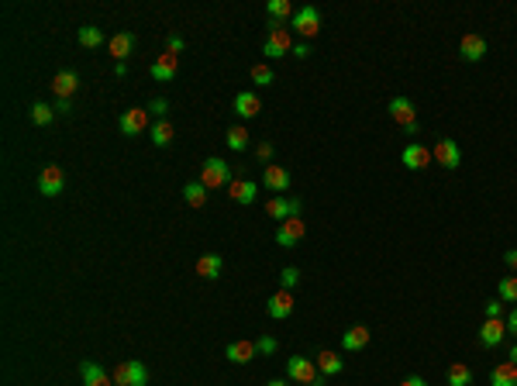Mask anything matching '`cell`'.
<instances>
[{
	"mask_svg": "<svg viewBox=\"0 0 517 386\" xmlns=\"http://www.w3.org/2000/svg\"><path fill=\"white\" fill-rule=\"evenodd\" d=\"M80 373H83V386H114V380H111L97 362H90V359L80 362Z\"/></svg>",
	"mask_w": 517,
	"mask_h": 386,
	"instance_id": "26",
	"label": "cell"
},
{
	"mask_svg": "<svg viewBox=\"0 0 517 386\" xmlns=\"http://www.w3.org/2000/svg\"><path fill=\"white\" fill-rule=\"evenodd\" d=\"M266 386H290V383H287V380H269Z\"/></svg>",
	"mask_w": 517,
	"mask_h": 386,
	"instance_id": "49",
	"label": "cell"
},
{
	"mask_svg": "<svg viewBox=\"0 0 517 386\" xmlns=\"http://www.w3.org/2000/svg\"><path fill=\"white\" fill-rule=\"evenodd\" d=\"M176 69H179V55H172V52H163L156 62H152V80H159V83H170L172 76H176Z\"/></svg>",
	"mask_w": 517,
	"mask_h": 386,
	"instance_id": "20",
	"label": "cell"
},
{
	"mask_svg": "<svg viewBox=\"0 0 517 386\" xmlns=\"http://www.w3.org/2000/svg\"><path fill=\"white\" fill-rule=\"evenodd\" d=\"M107 49H111V55H114L117 62H124L131 55V49H135V35L131 31H117L114 38L107 42Z\"/></svg>",
	"mask_w": 517,
	"mask_h": 386,
	"instance_id": "27",
	"label": "cell"
},
{
	"mask_svg": "<svg viewBox=\"0 0 517 386\" xmlns=\"http://www.w3.org/2000/svg\"><path fill=\"white\" fill-rule=\"evenodd\" d=\"M262 186L269 190V193H280V197H287L290 193V186H293V176H290L283 165H266L262 169Z\"/></svg>",
	"mask_w": 517,
	"mask_h": 386,
	"instance_id": "9",
	"label": "cell"
},
{
	"mask_svg": "<svg viewBox=\"0 0 517 386\" xmlns=\"http://www.w3.org/2000/svg\"><path fill=\"white\" fill-rule=\"evenodd\" d=\"M490 386H517V366L514 362H500L490 373Z\"/></svg>",
	"mask_w": 517,
	"mask_h": 386,
	"instance_id": "29",
	"label": "cell"
},
{
	"mask_svg": "<svg viewBox=\"0 0 517 386\" xmlns=\"http://www.w3.org/2000/svg\"><path fill=\"white\" fill-rule=\"evenodd\" d=\"M62 186H66V172H62V165L49 163L42 172H38V193H42V197H59Z\"/></svg>",
	"mask_w": 517,
	"mask_h": 386,
	"instance_id": "10",
	"label": "cell"
},
{
	"mask_svg": "<svg viewBox=\"0 0 517 386\" xmlns=\"http://www.w3.org/2000/svg\"><path fill=\"white\" fill-rule=\"evenodd\" d=\"M200 183H204L207 190H221V186H228L231 183V165L225 163V159H218V156L204 159V163H200Z\"/></svg>",
	"mask_w": 517,
	"mask_h": 386,
	"instance_id": "2",
	"label": "cell"
},
{
	"mask_svg": "<svg viewBox=\"0 0 517 386\" xmlns=\"http://www.w3.org/2000/svg\"><path fill=\"white\" fill-rule=\"evenodd\" d=\"M304 235H307V224H304L300 218H287L280 228H276V242H280V245H287V248H293Z\"/></svg>",
	"mask_w": 517,
	"mask_h": 386,
	"instance_id": "18",
	"label": "cell"
},
{
	"mask_svg": "<svg viewBox=\"0 0 517 386\" xmlns=\"http://www.w3.org/2000/svg\"><path fill=\"white\" fill-rule=\"evenodd\" d=\"M390 117L407 131V138H417V131H421L417 110H414V104H410L407 97H394V101H390Z\"/></svg>",
	"mask_w": 517,
	"mask_h": 386,
	"instance_id": "5",
	"label": "cell"
},
{
	"mask_svg": "<svg viewBox=\"0 0 517 386\" xmlns=\"http://www.w3.org/2000/svg\"><path fill=\"white\" fill-rule=\"evenodd\" d=\"M280 283H283V290H293V286L300 283V269H297V266H287V269L280 273Z\"/></svg>",
	"mask_w": 517,
	"mask_h": 386,
	"instance_id": "37",
	"label": "cell"
},
{
	"mask_svg": "<svg viewBox=\"0 0 517 386\" xmlns=\"http://www.w3.org/2000/svg\"><path fill=\"white\" fill-rule=\"evenodd\" d=\"M207 186L200 183V179H190L186 186H183V200H186V207H204L207 204Z\"/></svg>",
	"mask_w": 517,
	"mask_h": 386,
	"instance_id": "28",
	"label": "cell"
},
{
	"mask_svg": "<svg viewBox=\"0 0 517 386\" xmlns=\"http://www.w3.org/2000/svg\"><path fill=\"white\" fill-rule=\"evenodd\" d=\"M431 159L442 165V169H459L462 165V149L456 138H438L435 149H431Z\"/></svg>",
	"mask_w": 517,
	"mask_h": 386,
	"instance_id": "6",
	"label": "cell"
},
{
	"mask_svg": "<svg viewBox=\"0 0 517 386\" xmlns=\"http://www.w3.org/2000/svg\"><path fill=\"white\" fill-rule=\"evenodd\" d=\"M273 152H276V149H273V142H262V145L255 149V156H259L262 163H273Z\"/></svg>",
	"mask_w": 517,
	"mask_h": 386,
	"instance_id": "42",
	"label": "cell"
},
{
	"mask_svg": "<svg viewBox=\"0 0 517 386\" xmlns=\"http://www.w3.org/2000/svg\"><path fill=\"white\" fill-rule=\"evenodd\" d=\"M310 386H324V383H321V380H314V383H310Z\"/></svg>",
	"mask_w": 517,
	"mask_h": 386,
	"instance_id": "50",
	"label": "cell"
},
{
	"mask_svg": "<svg viewBox=\"0 0 517 386\" xmlns=\"http://www.w3.org/2000/svg\"><path fill=\"white\" fill-rule=\"evenodd\" d=\"M56 114H73V101H56Z\"/></svg>",
	"mask_w": 517,
	"mask_h": 386,
	"instance_id": "46",
	"label": "cell"
},
{
	"mask_svg": "<svg viewBox=\"0 0 517 386\" xmlns=\"http://www.w3.org/2000/svg\"><path fill=\"white\" fill-rule=\"evenodd\" d=\"M293 311H297V300H293V293H290V290L273 293V297H269V304H266V314H269L273 321H287Z\"/></svg>",
	"mask_w": 517,
	"mask_h": 386,
	"instance_id": "14",
	"label": "cell"
},
{
	"mask_svg": "<svg viewBox=\"0 0 517 386\" xmlns=\"http://www.w3.org/2000/svg\"><path fill=\"white\" fill-rule=\"evenodd\" d=\"M76 38H80L83 49H100V45H104V31L93 28V24H83V28L76 31Z\"/></svg>",
	"mask_w": 517,
	"mask_h": 386,
	"instance_id": "31",
	"label": "cell"
},
{
	"mask_svg": "<svg viewBox=\"0 0 517 386\" xmlns=\"http://www.w3.org/2000/svg\"><path fill=\"white\" fill-rule=\"evenodd\" d=\"M183 49H186V42H183V38H179L176 31H170V35H166V52L179 55V52H183Z\"/></svg>",
	"mask_w": 517,
	"mask_h": 386,
	"instance_id": "38",
	"label": "cell"
},
{
	"mask_svg": "<svg viewBox=\"0 0 517 386\" xmlns=\"http://www.w3.org/2000/svg\"><path fill=\"white\" fill-rule=\"evenodd\" d=\"M314 362H317V373H321V376H338V373L345 369V359L338 355V352H328V348L317 352Z\"/></svg>",
	"mask_w": 517,
	"mask_h": 386,
	"instance_id": "24",
	"label": "cell"
},
{
	"mask_svg": "<svg viewBox=\"0 0 517 386\" xmlns=\"http://www.w3.org/2000/svg\"><path fill=\"white\" fill-rule=\"evenodd\" d=\"M293 31L290 28H280V24H269V35H266V42H262V52L269 55V59H287L293 52Z\"/></svg>",
	"mask_w": 517,
	"mask_h": 386,
	"instance_id": "3",
	"label": "cell"
},
{
	"mask_svg": "<svg viewBox=\"0 0 517 386\" xmlns=\"http://www.w3.org/2000/svg\"><path fill=\"white\" fill-rule=\"evenodd\" d=\"M504 321H507V334H514V338H517V307L507 314V318H504Z\"/></svg>",
	"mask_w": 517,
	"mask_h": 386,
	"instance_id": "44",
	"label": "cell"
},
{
	"mask_svg": "<svg viewBox=\"0 0 517 386\" xmlns=\"http://www.w3.org/2000/svg\"><path fill=\"white\" fill-rule=\"evenodd\" d=\"M149 114H156V117H159V121H163V117H166V110H170V104H166V101H163V97H156V101H149Z\"/></svg>",
	"mask_w": 517,
	"mask_h": 386,
	"instance_id": "41",
	"label": "cell"
},
{
	"mask_svg": "<svg viewBox=\"0 0 517 386\" xmlns=\"http://www.w3.org/2000/svg\"><path fill=\"white\" fill-rule=\"evenodd\" d=\"M504 338H507V321L504 318H486L483 321V328H479V345L483 348H497Z\"/></svg>",
	"mask_w": 517,
	"mask_h": 386,
	"instance_id": "15",
	"label": "cell"
},
{
	"mask_svg": "<svg viewBox=\"0 0 517 386\" xmlns=\"http://www.w3.org/2000/svg\"><path fill=\"white\" fill-rule=\"evenodd\" d=\"M400 386H428V383H424V380H421V376H407V380H403Z\"/></svg>",
	"mask_w": 517,
	"mask_h": 386,
	"instance_id": "47",
	"label": "cell"
},
{
	"mask_svg": "<svg viewBox=\"0 0 517 386\" xmlns=\"http://www.w3.org/2000/svg\"><path fill=\"white\" fill-rule=\"evenodd\" d=\"M300 207H304L300 197H273V200L266 204V214L276 221V224H283L287 218H300Z\"/></svg>",
	"mask_w": 517,
	"mask_h": 386,
	"instance_id": "8",
	"label": "cell"
},
{
	"mask_svg": "<svg viewBox=\"0 0 517 386\" xmlns=\"http://www.w3.org/2000/svg\"><path fill=\"white\" fill-rule=\"evenodd\" d=\"M290 55H297V59H307V55H310V42H297Z\"/></svg>",
	"mask_w": 517,
	"mask_h": 386,
	"instance_id": "43",
	"label": "cell"
},
{
	"mask_svg": "<svg viewBox=\"0 0 517 386\" xmlns=\"http://www.w3.org/2000/svg\"><path fill=\"white\" fill-rule=\"evenodd\" d=\"M76 90H80V76H76V69H59L56 76H52V94H56L59 101H73Z\"/></svg>",
	"mask_w": 517,
	"mask_h": 386,
	"instance_id": "13",
	"label": "cell"
},
{
	"mask_svg": "<svg viewBox=\"0 0 517 386\" xmlns=\"http://www.w3.org/2000/svg\"><path fill=\"white\" fill-rule=\"evenodd\" d=\"M490 52V45H486V38L483 35H462V42H459V55L465 59V62H479L483 55Z\"/></svg>",
	"mask_w": 517,
	"mask_h": 386,
	"instance_id": "17",
	"label": "cell"
},
{
	"mask_svg": "<svg viewBox=\"0 0 517 386\" xmlns=\"http://www.w3.org/2000/svg\"><path fill=\"white\" fill-rule=\"evenodd\" d=\"M400 163L407 165L410 172H421V169L431 165V149H428L424 142H410V145L400 152Z\"/></svg>",
	"mask_w": 517,
	"mask_h": 386,
	"instance_id": "12",
	"label": "cell"
},
{
	"mask_svg": "<svg viewBox=\"0 0 517 386\" xmlns=\"http://www.w3.org/2000/svg\"><path fill=\"white\" fill-rule=\"evenodd\" d=\"M111 380L114 386H149V369L138 359H128V362H117Z\"/></svg>",
	"mask_w": 517,
	"mask_h": 386,
	"instance_id": "4",
	"label": "cell"
},
{
	"mask_svg": "<svg viewBox=\"0 0 517 386\" xmlns=\"http://www.w3.org/2000/svg\"><path fill=\"white\" fill-rule=\"evenodd\" d=\"M290 28L304 38V42H310V38H317L321 35V10L314 7V3H307V7H300L297 14H293V21H290Z\"/></svg>",
	"mask_w": 517,
	"mask_h": 386,
	"instance_id": "1",
	"label": "cell"
},
{
	"mask_svg": "<svg viewBox=\"0 0 517 386\" xmlns=\"http://www.w3.org/2000/svg\"><path fill=\"white\" fill-rule=\"evenodd\" d=\"M225 142H228L231 152H245V149H248V131H245V124H234V128H228Z\"/></svg>",
	"mask_w": 517,
	"mask_h": 386,
	"instance_id": "32",
	"label": "cell"
},
{
	"mask_svg": "<svg viewBox=\"0 0 517 386\" xmlns=\"http://www.w3.org/2000/svg\"><path fill=\"white\" fill-rule=\"evenodd\" d=\"M504 262H507V266L517 273V248H507V252H504Z\"/></svg>",
	"mask_w": 517,
	"mask_h": 386,
	"instance_id": "45",
	"label": "cell"
},
{
	"mask_svg": "<svg viewBox=\"0 0 517 386\" xmlns=\"http://www.w3.org/2000/svg\"><path fill=\"white\" fill-rule=\"evenodd\" d=\"M221 269H225V259H221L218 252H207V255L197 259V276H200V279H218Z\"/></svg>",
	"mask_w": 517,
	"mask_h": 386,
	"instance_id": "25",
	"label": "cell"
},
{
	"mask_svg": "<svg viewBox=\"0 0 517 386\" xmlns=\"http://www.w3.org/2000/svg\"><path fill=\"white\" fill-rule=\"evenodd\" d=\"M287 376L290 380H297V383L310 386L314 380H317V362L307 359V355H293V359L287 362Z\"/></svg>",
	"mask_w": 517,
	"mask_h": 386,
	"instance_id": "11",
	"label": "cell"
},
{
	"mask_svg": "<svg viewBox=\"0 0 517 386\" xmlns=\"http://www.w3.org/2000/svg\"><path fill=\"white\" fill-rule=\"evenodd\" d=\"M449 386H472V369L465 362H452L449 366Z\"/></svg>",
	"mask_w": 517,
	"mask_h": 386,
	"instance_id": "33",
	"label": "cell"
},
{
	"mask_svg": "<svg viewBox=\"0 0 517 386\" xmlns=\"http://www.w3.org/2000/svg\"><path fill=\"white\" fill-rule=\"evenodd\" d=\"M259 110H262V101H259L255 90H241V94L234 97V114H238L241 121H252Z\"/></svg>",
	"mask_w": 517,
	"mask_h": 386,
	"instance_id": "19",
	"label": "cell"
},
{
	"mask_svg": "<svg viewBox=\"0 0 517 386\" xmlns=\"http://www.w3.org/2000/svg\"><path fill=\"white\" fill-rule=\"evenodd\" d=\"M259 355V348H255V341H248V338H238V341H231L228 348H225V359L234 362V366H245V362H252Z\"/></svg>",
	"mask_w": 517,
	"mask_h": 386,
	"instance_id": "16",
	"label": "cell"
},
{
	"mask_svg": "<svg viewBox=\"0 0 517 386\" xmlns=\"http://www.w3.org/2000/svg\"><path fill=\"white\" fill-rule=\"evenodd\" d=\"M369 338H373V331L366 328V325H352V328L342 334V348L345 352H362V348L369 345Z\"/></svg>",
	"mask_w": 517,
	"mask_h": 386,
	"instance_id": "23",
	"label": "cell"
},
{
	"mask_svg": "<svg viewBox=\"0 0 517 386\" xmlns=\"http://www.w3.org/2000/svg\"><path fill=\"white\" fill-rule=\"evenodd\" d=\"M149 135H152V145H156V149H170V145H172V135H176V131H172L170 121L163 117V121H156V124H152V131H149Z\"/></svg>",
	"mask_w": 517,
	"mask_h": 386,
	"instance_id": "30",
	"label": "cell"
},
{
	"mask_svg": "<svg viewBox=\"0 0 517 386\" xmlns=\"http://www.w3.org/2000/svg\"><path fill=\"white\" fill-rule=\"evenodd\" d=\"M507 359H511V362L517 366V341H514V348H511V355H507Z\"/></svg>",
	"mask_w": 517,
	"mask_h": 386,
	"instance_id": "48",
	"label": "cell"
},
{
	"mask_svg": "<svg viewBox=\"0 0 517 386\" xmlns=\"http://www.w3.org/2000/svg\"><path fill=\"white\" fill-rule=\"evenodd\" d=\"M293 14H297V7H293L290 0H269V3H266V17H269V24L290 28L287 21H293Z\"/></svg>",
	"mask_w": 517,
	"mask_h": 386,
	"instance_id": "21",
	"label": "cell"
},
{
	"mask_svg": "<svg viewBox=\"0 0 517 386\" xmlns=\"http://www.w3.org/2000/svg\"><path fill=\"white\" fill-rule=\"evenodd\" d=\"M31 121H35L38 128H45V124H52V121H56V107H49L45 101H38V104H31Z\"/></svg>",
	"mask_w": 517,
	"mask_h": 386,
	"instance_id": "36",
	"label": "cell"
},
{
	"mask_svg": "<svg viewBox=\"0 0 517 386\" xmlns=\"http://www.w3.org/2000/svg\"><path fill=\"white\" fill-rule=\"evenodd\" d=\"M117 128H121V135H128V138L152 131V128H149V110H142V107L121 110V117H117Z\"/></svg>",
	"mask_w": 517,
	"mask_h": 386,
	"instance_id": "7",
	"label": "cell"
},
{
	"mask_svg": "<svg viewBox=\"0 0 517 386\" xmlns=\"http://www.w3.org/2000/svg\"><path fill=\"white\" fill-rule=\"evenodd\" d=\"M483 314L486 318H504V300H486L483 304Z\"/></svg>",
	"mask_w": 517,
	"mask_h": 386,
	"instance_id": "39",
	"label": "cell"
},
{
	"mask_svg": "<svg viewBox=\"0 0 517 386\" xmlns=\"http://www.w3.org/2000/svg\"><path fill=\"white\" fill-rule=\"evenodd\" d=\"M497 293H500V300H504V304H514V307H517V273L514 276H504V279L497 283Z\"/></svg>",
	"mask_w": 517,
	"mask_h": 386,
	"instance_id": "35",
	"label": "cell"
},
{
	"mask_svg": "<svg viewBox=\"0 0 517 386\" xmlns=\"http://www.w3.org/2000/svg\"><path fill=\"white\" fill-rule=\"evenodd\" d=\"M255 348H259V355H273V352H276V338H269V334H262V338L255 341Z\"/></svg>",
	"mask_w": 517,
	"mask_h": 386,
	"instance_id": "40",
	"label": "cell"
},
{
	"mask_svg": "<svg viewBox=\"0 0 517 386\" xmlns=\"http://www.w3.org/2000/svg\"><path fill=\"white\" fill-rule=\"evenodd\" d=\"M248 76H252L255 87H273V83H276V73H273L266 62H255V66L248 69Z\"/></svg>",
	"mask_w": 517,
	"mask_h": 386,
	"instance_id": "34",
	"label": "cell"
},
{
	"mask_svg": "<svg viewBox=\"0 0 517 386\" xmlns=\"http://www.w3.org/2000/svg\"><path fill=\"white\" fill-rule=\"evenodd\" d=\"M228 197L234 204H255V197H259V183H252V179H238V183H228Z\"/></svg>",
	"mask_w": 517,
	"mask_h": 386,
	"instance_id": "22",
	"label": "cell"
}]
</instances>
